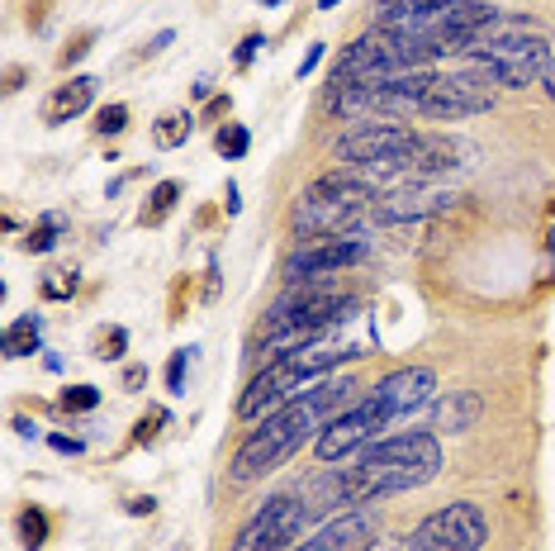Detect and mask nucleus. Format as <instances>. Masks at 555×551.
<instances>
[{"label": "nucleus", "mask_w": 555, "mask_h": 551, "mask_svg": "<svg viewBox=\"0 0 555 551\" xmlns=\"http://www.w3.org/2000/svg\"><path fill=\"white\" fill-rule=\"evenodd\" d=\"M437 471H441L437 433L413 428V433H395V437L371 443L357 457V466L327 475L319 485L333 490L337 509H365V504H385V499H395V495L423 490V485L437 480Z\"/></svg>", "instance_id": "f257e3e1"}, {"label": "nucleus", "mask_w": 555, "mask_h": 551, "mask_svg": "<svg viewBox=\"0 0 555 551\" xmlns=\"http://www.w3.org/2000/svg\"><path fill=\"white\" fill-rule=\"evenodd\" d=\"M351 395H357V381L337 375V381H319L313 390L289 399L271 419H261V428H251L243 437V447L233 452V480L251 485V480H261V475L281 471L305 443H319V433L351 405Z\"/></svg>", "instance_id": "f03ea898"}, {"label": "nucleus", "mask_w": 555, "mask_h": 551, "mask_svg": "<svg viewBox=\"0 0 555 551\" xmlns=\"http://www.w3.org/2000/svg\"><path fill=\"white\" fill-rule=\"evenodd\" d=\"M461 57H470L479 72H489L499 91H527V86H537L546 77L555 53L541 29L499 10L494 20H485L470 39L461 43Z\"/></svg>", "instance_id": "7ed1b4c3"}, {"label": "nucleus", "mask_w": 555, "mask_h": 551, "mask_svg": "<svg viewBox=\"0 0 555 551\" xmlns=\"http://www.w3.org/2000/svg\"><path fill=\"white\" fill-rule=\"evenodd\" d=\"M361 357L357 347H337V343H305L295 353H281L271 357V367H261L257 375L247 381L243 399H237V419L243 423H257V419H271L275 409H285L289 399H299L305 390H313L319 381H327L343 361Z\"/></svg>", "instance_id": "20e7f679"}, {"label": "nucleus", "mask_w": 555, "mask_h": 551, "mask_svg": "<svg viewBox=\"0 0 555 551\" xmlns=\"http://www.w3.org/2000/svg\"><path fill=\"white\" fill-rule=\"evenodd\" d=\"M371 200H380V177L371 167H337L299 195L295 229L305 238H343L371 209Z\"/></svg>", "instance_id": "39448f33"}, {"label": "nucleus", "mask_w": 555, "mask_h": 551, "mask_svg": "<svg viewBox=\"0 0 555 551\" xmlns=\"http://www.w3.org/2000/svg\"><path fill=\"white\" fill-rule=\"evenodd\" d=\"M351 309H357V299H351V295L323 291L319 281H295V291H289L281 305L267 315V337H261V347H267L271 357L295 353V347L313 343L319 333L337 329Z\"/></svg>", "instance_id": "423d86ee"}, {"label": "nucleus", "mask_w": 555, "mask_h": 551, "mask_svg": "<svg viewBox=\"0 0 555 551\" xmlns=\"http://www.w3.org/2000/svg\"><path fill=\"white\" fill-rule=\"evenodd\" d=\"M389 423H399V419L385 409V399L371 390L365 399L347 405L333 423H327L319 433V443H313V452H319V461H327V466H333V461H347L351 452H365L371 443H380Z\"/></svg>", "instance_id": "0eeeda50"}, {"label": "nucleus", "mask_w": 555, "mask_h": 551, "mask_svg": "<svg viewBox=\"0 0 555 551\" xmlns=\"http://www.w3.org/2000/svg\"><path fill=\"white\" fill-rule=\"evenodd\" d=\"M494 95L499 86L489 72L479 67H465V72H433V81H427V95L418 105L423 119H470V115H485V110H494Z\"/></svg>", "instance_id": "6e6552de"}, {"label": "nucleus", "mask_w": 555, "mask_h": 551, "mask_svg": "<svg viewBox=\"0 0 555 551\" xmlns=\"http://www.w3.org/2000/svg\"><path fill=\"white\" fill-rule=\"evenodd\" d=\"M485 542H489L485 509L470 504V499H456V504L427 513L418 528H413L409 551H479Z\"/></svg>", "instance_id": "1a4fd4ad"}, {"label": "nucleus", "mask_w": 555, "mask_h": 551, "mask_svg": "<svg viewBox=\"0 0 555 551\" xmlns=\"http://www.w3.org/2000/svg\"><path fill=\"white\" fill-rule=\"evenodd\" d=\"M309 528V499L275 495L261 504V513L233 537L229 551H295V542Z\"/></svg>", "instance_id": "9d476101"}, {"label": "nucleus", "mask_w": 555, "mask_h": 551, "mask_svg": "<svg viewBox=\"0 0 555 551\" xmlns=\"http://www.w3.org/2000/svg\"><path fill=\"white\" fill-rule=\"evenodd\" d=\"M371 257V247L361 243V238H309L299 253H289L285 257V281L295 285V281H323V276H337V271H347V267H361V261Z\"/></svg>", "instance_id": "9b49d317"}, {"label": "nucleus", "mask_w": 555, "mask_h": 551, "mask_svg": "<svg viewBox=\"0 0 555 551\" xmlns=\"http://www.w3.org/2000/svg\"><path fill=\"white\" fill-rule=\"evenodd\" d=\"M375 395L385 399V409L395 413V419H409V413H418V409L433 405L437 375L427 371V367H403L395 375H385V381L375 385Z\"/></svg>", "instance_id": "f8f14e48"}, {"label": "nucleus", "mask_w": 555, "mask_h": 551, "mask_svg": "<svg viewBox=\"0 0 555 551\" xmlns=\"http://www.w3.org/2000/svg\"><path fill=\"white\" fill-rule=\"evenodd\" d=\"M451 200H456V195L441 191L437 181H409V185H399V191L380 195L375 219H385V223H395V219H427V215H437V209H447Z\"/></svg>", "instance_id": "ddd939ff"}, {"label": "nucleus", "mask_w": 555, "mask_h": 551, "mask_svg": "<svg viewBox=\"0 0 555 551\" xmlns=\"http://www.w3.org/2000/svg\"><path fill=\"white\" fill-rule=\"evenodd\" d=\"M371 537H375V518L365 509H347L343 518H333L319 537H309L305 547H295V551H365L371 547Z\"/></svg>", "instance_id": "4468645a"}, {"label": "nucleus", "mask_w": 555, "mask_h": 551, "mask_svg": "<svg viewBox=\"0 0 555 551\" xmlns=\"http://www.w3.org/2000/svg\"><path fill=\"white\" fill-rule=\"evenodd\" d=\"M479 413H485V405H479L475 390H451L433 409V428H441V433H465V428H475V423H479Z\"/></svg>", "instance_id": "2eb2a0df"}, {"label": "nucleus", "mask_w": 555, "mask_h": 551, "mask_svg": "<svg viewBox=\"0 0 555 551\" xmlns=\"http://www.w3.org/2000/svg\"><path fill=\"white\" fill-rule=\"evenodd\" d=\"M95 100V77H72L67 86H57V95L48 100V124H67L72 115H81Z\"/></svg>", "instance_id": "dca6fc26"}, {"label": "nucleus", "mask_w": 555, "mask_h": 551, "mask_svg": "<svg viewBox=\"0 0 555 551\" xmlns=\"http://www.w3.org/2000/svg\"><path fill=\"white\" fill-rule=\"evenodd\" d=\"M39 337H43L39 315L15 319V323L5 329V357H29V353H39Z\"/></svg>", "instance_id": "f3484780"}, {"label": "nucleus", "mask_w": 555, "mask_h": 551, "mask_svg": "<svg viewBox=\"0 0 555 551\" xmlns=\"http://www.w3.org/2000/svg\"><path fill=\"white\" fill-rule=\"evenodd\" d=\"M176 195H181V185L176 181H162L157 191H153V209H143V223H162L171 215V205H176Z\"/></svg>", "instance_id": "a211bd4d"}, {"label": "nucleus", "mask_w": 555, "mask_h": 551, "mask_svg": "<svg viewBox=\"0 0 555 551\" xmlns=\"http://www.w3.org/2000/svg\"><path fill=\"white\" fill-rule=\"evenodd\" d=\"M247 143H251V138H247L243 124H229V129H219V138H214V148H219V153L229 157V162L243 157V153H247Z\"/></svg>", "instance_id": "6ab92c4d"}, {"label": "nucleus", "mask_w": 555, "mask_h": 551, "mask_svg": "<svg viewBox=\"0 0 555 551\" xmlns=\"http://www.w3.org/2000/svg\"><path fill=\"white\" fill-rule=\"evenodd\" d=\"M20 533H24V547H43L48 542V518L39 509H24L20 513Z\"/></svg>", "instance_id": "aec40b11"}, {"label": "nucleus", "mask_w": 555, "mask_h": 551, "mask_svg": "<svg viewBox=\"0 0 555 551\" xmlns=\"http://www.w3.org/2000/svg\"><path fill=\"white\" fill-rule=\"evenodd\" d=\"M162 124H167V129H157V143L162 148H176L181 138H191V115H167Z\"/></svg>", "instance_id": "412c9836"}, {"label": "nucleus", "mask_w": 555, "mask_h": 551, "mask_svg": "<svg viewBox=\"0 0 555 551\" xmlns=\"http://www.w3.org/2000/svg\"><path fill=\"white\" fill-rule=\"evenodd\" d=\"M95 129L100 133H124V129H129V105H105L95 115Z\"/></svg>", "instance_id": "4be33fe9"}, {"label": "nucleus", "mask_w": 555, "mask_h": 551, "mask_svg": "<svg viewBox=\"0 0 555 551\" xmlns=\"http://www.w3.org/2000/svg\"><path fill=\"white\" fill-rule=\"evenodd\" d=\"M100 405V390L95 385H77V390L62 395V409H95Z\"/></svg>", "instance_id": "5701e85b"}, {"label": "nucleus", "mask_w": 555, "mask_h": 551, "mask_svg": "<svg viewBox=\"0 0 555 551\" xmlns=\"http://www.w3.org/2000/svg\"><path fill=\"white\" fill-rule=\"evenodd\" d=\"M62 229V219H43V229H34V238H29V253H48V247L57 243V233Z\"/></svg>", "instance_id": "b1692460"}, {"label": "nucleus", "mask_w": 555, "mask_h": 551, "mask_svg": "<svg viewBox=\"0 0 555 551\" xmlns=\"http://www.w3.org/2000/svg\"><path fill=\"white\" fill-rule=\"evenodd\" d=\"M124 343H129V337H124V329H115L109 337H100V357L105 361H115V357H124Z\"/></svg>", "instance_id": "393cba45"}, {"label": "nucleus", "mask_w": 555, "mask_h": 551, "mask_svg": "<svg viewBox=\"0 0 555 551\" xmlns=\"http://www.w3.org/2000/svg\"><path fill=\"white\" fill-rule=\"evenodd\" d=\"M185 367H191V361H185V353H176V357L167 361V390H181V381H185Z\"/></svg>", "instance_id": "a878e982"}, {"label": "nucleus", "mask_w": 555, "mask_h": 551, "mask_svg": "<svg viewBox=\"0 0 555 551\" xmlns=\"http://www.w3.org/2000/svg\"><path fill=\"white\" fill-rule=\"evenodd\" d=\"M257 48H267V39H261V34H247L243 48H237V67H247V62L257 57Z\"/></svg>", "instance_id": "bb28decb"}, {"label": "nucleus", "mask_w": 555, "mask_h": 551, "mask_svg": "<svg viewBox=\"0 0 555 551\" xmlns=\"http://www.w3.org/2000/svg\"><path fill=\"white\" fill-rule=\"evenodd\" d=\"M319 62H323V43H313V48H309V57L299 62V77H309V72L319 67Z\"/></svg>", "instance_id": "cd10ccee"}, {"label": "nucleus", "mask_w": 555, "mask_h": 551, "mask_svg": "<svg viewBox=\"0 0 555 551\" xmlns=\"http://www.w3.org/2000/svg\"><path fill=\"white\" fill-rule=\"evenodd\" d=\"M53 447H57V452H72V457L81 452V443H77V437H62V433L53 437Z\"/></svg>", "instance_id": "c85d7f7f"}, {"label": "nucleus", "mask_w": 555, "mask_h": 551, "mask_svg": "<svg viewBox=\"0 0 555 551\" xmlns=\"http://www.w3.org/2000/svg\"><path fill=\"white\" fill-rule=\"evenodd\" d=\"M171 39H176V34H171V29H162V34H157V39H153V43H147V53H162V48H167Z\"/></svg>", "instance_id": "c756f323"}, {"label": "nucleus", "mask_w": 555, "mask_h": 551, "mask_svg": "<svg viewBox=\"0 0 555 551\" xmlns=\"http://www.w3.org/2000/svg\"><path fill=\"white\" fill-rule=\"evenodd\" d=\"M541 86H546V95H551V105H555V57H551V67H546V77H541Z\"/></svg>", "instance_id": "7c9ffc66"}, {"label": "nucleus", "mask_w": 555, "mask_h": 551, "mask_svg": "<svg viewBox=\"0 0 555 551\" xmlns=\"http://www.w3.org/2000/svg\"><path fill=\"white\" fill-rule=\"evenodd\" d=\"M261 5H281V0H261Z\"/></svg>", "instance_id": "2f4dec72"}]
</instances>
